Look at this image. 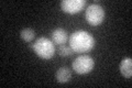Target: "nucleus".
Returning a JSON list of instances; mask_svg holds the SVG:
<instances>
[{"label":"nucleus","instance_id":"nucleus-3","mask_svg":"<svg viewBox=\"0 0 132 88\" xmlns=\"http://www.w3.org/2000/svg\"><path fill=\"white\" fill-rule=\"evenodd\" d=\"M85 18L86 21L90 24V26H99L105 19V10L101 6L94 3L87 7L85 11Z\"/></svg>","mask_w":132,"mask_h":88},{"label":"nucleus","instance_id":"nucleus-10","mask_svg":"<svg viewBox=\"0 0 132 88\" xmlns=\"http://www.w3.org/2000/svg\"><path fill=\"white\" fill-rule=\"evenodd\" d=\"M74 53V51L72 50L71 46H66V45H60L59 47V54L61 56H71Z\"/></svg>","mask_w":132,"mask_h":88},{"label":"nucleus","instance_id":"nucleus-1","mask_svg":"<svg viewBox=\"0 0 132 88\" xmlns=\"http://www.w3.org/2000/svg\"><path fill=\"white\" fill-rule=\"evenodd\" d=\"M69 46L75 53H86L95 46V39L87 31L79 30L69 36Z\"/></svg>","mask_w":132,"mask_h":88},{"label":"nucleus","instance_id":"nucleus-7","mask_svg":"<svg viewBox=\"0 0 132 88\" xmlns=\"http://www.w3.org/2000/svg\"><path fill=\"white\" fill-rule=\"evenodd\" d=\"M119 69L122 74L123 77L131 78L132 76V60L130 57H126L121 61L120 65H119Z\"/></svg>","mask_w":132,"mask_h":88},{"label":"nucleus","instance_id":"nucleus-5","mask_svg":"<svg viewBox=\"0 0 132 88\" xmlns=\"http://www.w3.org/2000/svg\"><path fill=\"white\" fill-rule=\"evenodd\" d=\"M85 6L86 0H63L61 2L62 10L69 14H74L81 11Z\"/></svg>","mask_w":132,"mask_h":88},{"label":"nucleus","instance_id":"nucleus-2","mask_svg":"<svg viewBox=\"0 0 132 88\" xmlns=\"http://www.w3.org/2000/svg\"><path fill=\"white\" fill-rule=\"evenodd\" d=\"M34 53L42 60H51L55 54V46L52 40L47 37H39L30 44Z\"/></svg>","mask_w":132,"mask_h":88},{"label":"nucleus","instance_id":"nucleus-9","mask_svg":"<svg viewBox=\"0 0 132 88\" xmlns=\"http://www.w3.org/2000/svg\"><path fill=\"white\" fill-rule=\"evenodd\" d=\"M20 36L24 42H31L35 37V32L34 30H32L31 28H26L21 30L20 32Z\"/></svg>","mask_w":132,"mask_h":88},{"label":"nucleus","instance_id":"nucleus-8","mask_svg":"<svg viewBox=\"0 0 132 88\" xmlns=\"http://www.w3.org/2000/svg\"><path fill=\"white\" fill-rule=\"evenodd\" d=\"M71 77H72V73H71V70H69V68H67V67L59 68L56 74H55L56 81L59 83H61V84H65V83L69 82Z\"/></svg>","mask_w":132,"mask_h":88},{"label":"nucleus","instance_id":"nucleus-6","mask_svg":"<svg viewBox=\"0 0 132 88\" xmlns=\"http://www.w3.org/2000/svg\"><path fill=\"white\" fill-rule=\"evenodd\" d=\"M68 40V33L62 28H57L52 32V42L57 45H63Z\"/></svg>","mask_w":132,"mask_h":88},{"label":"nucleus","instance_id":"nucleus-4","mask_svg":"<svg viewBox=\"0 0 132 88\" xmlns=\"http://www.w3.org/2000/svg\"><path fill=\"white\" fill-rule=\"evenodd\" d=\"M73 69L77 74L84 75L90 73L95 67V61L89 55H79L73 62Z\"/></svg>","mask_w":132,"mask_h":88}]
</instances>
